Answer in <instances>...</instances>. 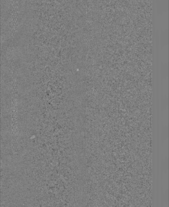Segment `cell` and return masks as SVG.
I'll return each mask as SVG.
<instances>
[{
    "label": "cell",
    "instance_id": "obj_1",
    "mask_svg": "<svg viewBox=\"0 0 169 207\" xmlns=\"http://www.w3.org/2000/svg\"><path fill=\"white\" fill-rule=\"evenodd\" d=\"M162 118L163 125L164 127H168L169 124V108L168 105L165 106L163 111Z\"/></svg>",
    "mask_w": 169,
    "mask_h": 207
},
{
    "label": "cell",
    "instance_id": "obj_2",
    "mask_svg": "<svg viewBox=\"0 0 169 207\" xmlns=\"http://www.w3.org/2000/svg\"><path fill=\"white\" fill-rule=\"evenodd\" d=\"M162 154L164 157H168L169 155V141L168 138L164 139L162 147Z\"/></svg>",
    "mask_w": 169,
    "mask_h": 207
}]
</instances>
